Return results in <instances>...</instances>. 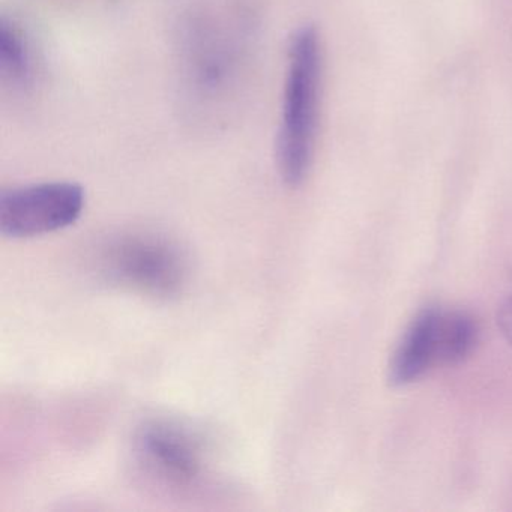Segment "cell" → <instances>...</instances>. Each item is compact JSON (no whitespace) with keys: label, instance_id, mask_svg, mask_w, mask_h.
Listing matches in <instances>:
<instances>
[{"label":"cell","instance_id":"obj_6","mask_svg":"<svg viewBox=\"0 0 512 512\" xmlns=\"http://www.w3.org/2000/svg\"><path fill=\"white\" fill-rule=\"evenodd\" d=\"M440 355L442 365H458L466 361L476 344L479 329L476 320L466 311H443L439 325Z\"/></svg>","mask_w":512,"mask_h":512},{"label":"cell","instance_id":"obj_8","mask_svg":"<svg viewBox=\"0 0 512 512\" xmlns=\"http://www.w3.org/2000/svg\"><path fill=\"white\" fill-rule=\"evenodd\" d=\"M497 325H499V329L505 335L506 340L512 344V292L500 304L499 313H497Z\"/></svg>","mask_w":512,"mask_h":512},{"label":"cell","instance_id":"obj_4","mask_svg":"<svg viewBox=\"0 0 512 512\" xmlns=\"http://www.w3.org/2000/svg\"><path fill=\"white\" fill-rule=\"evenodd\" d=\"M136 446L146 469L166 484L188 488L202 479L206 449L202 437L190 428L166 419L146 422Z\"/></svg>","mask_w":512,"mask_h":512},{"label":"cell","instance_id":"obj_3","mask_svg":"<svg viewBox=\"0 0 512 512\" xmlns=\"http://www.w3.org/2000/svg\"><path fill=\"white\" fill-rule=\"evenodd\" d=\"M85 205V190L76 182H43L4 190L0 232L14 239L59 232L82 217Z\"/></svg>","mask_w":512,"mask_h":512},{"label":"cell","instance_id":"obj_5","mask_svg":"<svg viewBox=\"0 0 512 512\" xmlns=\"http://www.w3.org/2000/svg\"><path fill=\"white\" fill-rule=\"evenodd\" d=\"M440 314V308H424L407 326L389 364L388 379L392 386L410 385L433 365L440 364Z\"/></svg>","mask_w":512,"mask_h":512},{"label":"cell","instance_id":"obj_7","mask_svg":"<svg viewBox=\"0 0 512 512\" xmlns=\"http://www.w3.org/2000/svg\"><path fill=\"white\" fill-rule=\"evenodd\" d=\"M0 70L14 85H25L31 79V53L22 32L4 20L0 26Z\"/></svg>","mask_w":512,"mask_h":512},{"label":"cell","instance_id":"obj_2","mask_svg":"<svg viewBox=\"0 0 512 512\" xmlns=\"http://www.w3.org/2000/svg\"><path fill=\"white\" fill-rule=\"evenodd\" d=\"M98 266L109 283L157 299L181 295L190 278L185 251L158 233H125L112 239Z\"/></svg>","mask_w":512,"mask_h":512},{"label":"cell","instance_id":"obj_1","mask_svg":"<svg viewBox=\"0 0 512 512\" xmlns=\"http://www.w3.org/2000/svg\"><path fill=\"white\" fill-rule=\"evenodd\" d=\"M322 80L320 34L314 26H302L293 34L287 52L283 107L277 137L278 172L289 187L304 184L313 166Z\"/></svg>","mask_w":512,"mask_h":512}]
</instances>
